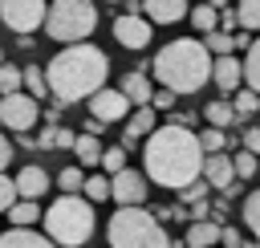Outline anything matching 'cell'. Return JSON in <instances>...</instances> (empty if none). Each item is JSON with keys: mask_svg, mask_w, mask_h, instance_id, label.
<instances>
[{"mask_svg": "<svg viewBox=\"0 0 260 248\" xmlns=\"http://www.w3.org/2000/svg\"><path fill=\"white\" fill-rule=\"evenodd\" d=\"M142 163H146V179H150V183L179 191L183 183H191V179L199 175V167H203V146H199L195 130H187L183 122L154 126V130L146 134Z\"/></svg>", "mask_w": 260, "mask_h": 248, "instance_id": "1", "label": "cell"}, {"mask_svg": "<svg viewBox=\"0 0 260 248\" xmlns=\"http://www.w3.org/2000/svg\"><path fill=\"white\" fill-rule=\"evenodd\" d=\"M106 77H110V57L98 45H85V41H69L45 65V85H49V98L57 106L89 98L98 85H106Z\"/></svg>", "mask_w": 260, "mask_h": 248, "instance_id": "2", "label": "cell"}, {"mask_svg": "<svg viewBox=\"0 0 260 248\" xmlns=\"http://www.w3.org/2000/svg\"><path fill=\"white\" fill-rule=\"evenodd\" d=\"M158 85L175 89V94H195L211 81V53L203 49V41H191V37H179L171 45H162L150 61Z\"/></svg>", "mask_w": 260, "mask_h": 248, "instance_id": "3", "label": "cell"}, {"mask_svg": "<svg viewBox=\"0 0 260 248\" xmlns=\"http://www.w3.org/2000/svg\"><path fill=\"white\" fill-rule=\"evenodd\" d=\"M41 224H45V236L61 248H77L93 236V207L81 191H61V199H53L45 211H41Z\"/></svg>", "mask_w": 260, "mask_h": 248, "instance_id": "4", "label": "cell"}, {"mask_svg": "<svg viewBox=\"0 0 260 248\" xmlns=\"http://www.w3.org/2000/svg\"><path fill=\"white\" fill-rule=\"evenodd\" d=\"M106 240L114 248H167L171 236L142 203H118V211L106 224Z\"/></svg>", "mask_w": 260, "mask_h": 248, "instance_id": "5", "label": "cell"}, {"mask_svg": "<svg viewBox=\"0 0 260 248\" xmlns=\"http://www.w3.org/2000/svg\"><path fill=\"white\" fill-rule=\"evenodd\" d=\"M41 24L61 45L85 41L93 33V24H98V8H93V0H53V4H45V20Z\"/></svg>", "mask_w": 260, "mask_h": 248, "instance_id": "6", "label": "cell"}, {"mask_svg": "<svg viewBox=\"0 0 260 248\" xmlns=\"http://www.w3.org/2000/svg\"><path fill=\"white\" fill-rule=\"evenodd\" d=\"M37 118H41V106L32 94H20V89L0 94V126L4 130H32Z\"/></svg>", "mask_w": 260, "mask_h": 248, "instance_id": "7", "label": "cell"}, {"mask_svg": "<svg viewBox=\"0 0 260 248\" xmlns=\"http://www.w3.org/2000/svg\"><path fill=\"white\" fill-rule=\"evenodd\" d=\"M0 20L12 33H32L45 20V0H0Z\"/></svg>", "mask_w": 260, "mask_h": 248, "instance_id": "8", "label": "cell"}, {"mask_svg": "<svg viewBox=\"0 0 260 248\" xmlns=\"http://www.w3.org/2000/svg\"><path fill=\"white\" fill-rule=\"evenodd\" d=\"M110 199H118V203H146V175L130 171V167H118L110 175Z\"/></svg>", "mask_w": 260, "mask_h": 248, "instance_id": "9", "label": "cell"}, {"mask_svg": "<svg viewBox=\"0 0 260 248\" xmlns=\"http://www.w3.org/2000/svg\"><path fill=\"white\" fill-rule=\"evenodd\" d=\"M89 114H93L98 122H118V118L130 114V102H126L122 89H106V85H98V89L89 94Z\"/></svg>", "mask_w": 260, "mask_h": 248, "instance_id": "10", "label": "cell"}, {"mask_svg": "<svg viewBox=\"0 0 260 248\" xmlns=\"http://www.w3.org/2000/svg\"><path fill=\"white\" fill-rule=\"evenodd\" d=\"M114 37H118V45H126V49H146L150 45V20H142V16H134V12H126V16H118L114 20Z\"/></svg>", "mask_w": 260, "mask_h": 248, "instance_id": "11", "label": "cell"}, {"mask_svg": "<svg viewBox=\"0 0 260 248\" xmlns=\"http://www.w3.org/2000/svg\"><path fill=\"white\" fill-rule=\"evenodd\" d=\"M199 175L207 179V187L223 191V187L236 179V171H232V154H228V150H207V154H203V167H199Z\"/></svg>", "mask_w": 260, "mask_h": 248, "instance_id": "12", "label": "cell"}, {"mask_svg": "<svg viewBox=\"0 0 260 248\" xmlns=\"http://www.w3.org/2000/svg\"><path fill=\"white\" fill-rule=\"evenodd\" d=\"M211 81H215L223 94H232L236 85H244L240 57H232V53H215V57H211Z\"/></svg>", "mask_w": 260, "mask_h": 248, "instance_id": "13", "label": "cell"}, {"mask_svg": "<svg viewBox=\"0 0 260 248\" xmlns=\"http://www.w3.org/2000/svg\"><path fill=\"white\" fill-rule=\"evenodd\" d=\"M53 240L45 232H32V224H12L4 236H0V248H49Z\"/></svg>", "mask_w": 260, "mask_h": 248, "instance_id": "14", "label": "cell"}, {"mask_svg": "<svg viewBox=\"0 0 260 248\" xmlns=\"http://www.w3.org/2000/svg\"><path fill=\"white\" fill-rule=\"evenodd\" d=\"M150 24H175L187 16V0H142Z\"/></svg>", "mask_w": 260, "mask_h": 248, "instance_id": "15", "label": "cell"}, {"mask_svg": "<svg viewBox=\"0 0 260 248\" xmlns=\"http://www.w3.org/2000/svg\"><path fill=\"white\" fill-rule=\"evenodd\" d=\"M12 183H16V195H24V199H41V195L49 191V175H45L37 163H28Z\"/></svg>", "mask_w": 260, "mask_h": 248, "instance_id": "16", "label": "cell"}, {"mask_svg": "<svg viewBox=\"0 0 260 248\" xmlns=\"http://www.w3.org/2000/svg\"><path fill=\"white\" fill-rule=\"evenodd\" d=\"M183 244H191V248L219 244V220H207V215L191 220V224H187V236H183Z\"/></svg>", "mask_w": 260, "mask_h": 248, "instance_id": "17", "label": "cell"}, {"mask_svg": "<svg viewBox=\"0 0 260 248\" xmlns=\"http://www.w3.org/2000/svg\"><path fill=\"white\" fill-rule=\"evenodd\" d=\"M154 130V106L146 102V106H138L134 114H130V122H126V130H122V138H126V146H134L138 138H146Z\"/></svg>", "mask_w": 260, "mask_h": 248, "instance_id": "18", "label": "cell"}, {"mask_svg": "<svg viewBox=\"0 0 260 248\" xmlns=\"http://www.w3.org/2000/svg\"><path fill=\"white\" fill-rule=\"evenodd\" d=\"M150 77H146V69H134V73H126L122 77V94H126V102L130 106H146L150 102Z\"/></svg>", "mask_w": 260, "mask_h": 248, "instance_id": "19", "label": "cell"}, {"mask_svg": "<svg viewBox=\"0 0 260 248\" xmlns=\"http://www.w3.org/2000/svg\"><path fill=\"white\" fill-rule=\"evenodd\" d=\"M240 73H244V85L260 94V41H248L244 61H240Z\"/></svg>", "mask_w": 260, "mask_h": 248, "instance_id": "20", "label": "cell"}, {"mask_svg": "<svg viewBox=\"0 0 260 248\" xmlns=\"http://www.w3.org/2000/svg\"><path fill=\"white\" fill-rule=\"evenodd\" d=\"M203 118H207L211 126H223V130L240 122V114L232 110V102H228V98H215V102H207V110H203Z\"/></svg>", "mask_w": 260, "mask_h": 248, "instance_id": "21", "label": "cell"}, {"mask_svg": "<svg viewBox=\"0 0 260 248\" xmlns=\"http://www.w3.org/2000/svg\"><path fill=\"white\" fill-rule=\"evenodd\" d=\"M4 211H8V220H12V224H37V220H41L37 199H24V195H16V199H12Z\"/></svg>", "mask_w": 260, "mask_h": 248, "instance_id": "22", "label": "cell"}, {"mask_svg": "<svg viewBox=\"0 0 260 248\" xmlns=\"http://www.w3.org/2000/svg\"><path fill=\"white\" fill-rule=\"evenodd\" d=\"M73 154H77L81 163H98V154H102V142H98V134H93V130H85V134H73Z\"/></svg>", "mask_w": 260, "mask_h": 248, "instance_id": "23", "label": "cell"}, {"mask_svg": "<svg viewBox=\"0 0 260 248\" xmlns=\"http://www.w3.org/2000/svg\"><path fill=\"white\" fill-rule=\"evenodd\" d=\"M228 102H232V110H236L240 118H252V114L260 110V94H256V89H248V85H244V89L236 85V98H228Z\"/></svg>", "mask_w": 260, "mask_h": 248, "instance_id": "24", "label": "cell"}, {"mask_svg": "<svg viewBox=\"0 0 260 248\" xmlns=\"http://www.w3.org/2000/svg\"><path fill=\"white\" fill-rule=\"evenodd\" d=\"M195 138H199L203 154H207V150H223V146H232V134H228L223 126H211V122H207V130H199Z\"/></svg>", "mask_w": 260, "mask_h": 248, "instance_id": "25", "label": "cell"}, {"mask_svg": "<svg viewBox=\"0 0 260 248\" xmlns=\"http://www.w3.org/2000/svg\"><path fill=\"white\" fill-rule=\"evenodd\" d=\"M81 195H85L89 203L110 199V179H106V175H85V179H81Z\"/></svg>", "mask_w": 260, "mask_h": 248, "instance_id": "26", "label": "cell"}, {"mask_svg": "<svg viewBox=\"0 0 260 248\" xmlns=\"http://www.w3.org/2000/svg\"><path fill=\"white\" fill-rule=\"evenodd\" d=\"M256 167H260V154H252L248 146L232 154V171H236V179H252V175H256Z\"/></svg>", "mask_w": 260, "mask_h": 248, "instance_id": "27", "label": "cell"}, {"mask_svg": "<svg viewBox=\"0 0 260 248\" xmlns=\"http://www.w3.org/2000/svg\"><path fill=\"white\" fill-rule=\"evenodd\" d=\"M236 24H244L248 33H260V0H240V8H236Z\"/></svg>", "mask_w": 260, "mask_h": 248, "instance_id": "28", "label": "cell"}, {"mask_svg": "<svg viewBox=\"0 0 260 248\" xmlns=\"http://www.w3.org/2000/svg\"><path fill=\"white\" fill-rule=\"evenodd\" d=\"M244 228L252 232V240L260 244V191H252L244 199Z\"/></svg>", "mask_w": 260, "mask_h": 248, "instance_id": "29", "label": "cell"}, {"mask_svg": "<svg viewBox=\"0 0 260 248\" xmlns=\"http://www.w3.org/2000/svg\"><path fill=\"white\" fill-rule=\"evenodd\" d=\"M203 49L215 57V53H232V33L228 28H207L203 33Z\"/></svg>", "mask_w": 260, "mask_h": 248, "instance_id": "30", "label": "cell"}, {"mask_svg": "<svg viewBox=\"0 0 260 248\" xmlns=\"http://www.w3.org/2000/svg\"><path fill=\"white\" fill-rule=\"evenodd\" d=\"M20 85H28L32 98H49V85H45V69H20Z\"/></svg>", "mask_w": 260, "mask_h": 248, "instance_id": "31", "label": "cell"}, {"mask_svg": "<svg viewBox=\"0 0 260 248\" xmlns=\"http://www.w3.org/2000/svg\"><path fill=\"white\" fill-rule=\"evenodd\" d=\"M215 12H219V8H211V4H195V12H191V28H199V33L219 28V24H215Z\"/></svg>", "mask_w": 260, "mask_h": 248, "instance_id": "32", "label": "cell"}, {"mask_svg": "<svg viewBox=\"0 0 260 248\" xmlns=\"http://www.w3.org/2000/svg\"><path fill=\"white\" fill-rule=\"evenodd\" d=\"M98 167H102L106 175H114L118 167H126V146H110V150H102V154H98Z\"/></svg>", "mask_w": 260, "mask_h": 248, "instance_id": "33", "label": "cell"}, {"mask_svg": "<svg viewBox=\"0 0 260 248\" xmlns=\"http://www.w3.org/2000/svg\"><path fill=\"white\" fill-rule=\"evenodd\" d=\"M81 167H61V175H57V187L61 191H81Z\"/></svg>", "mask_w": 260, "mask_h": 248, "instance_id": "34", "label": "cell"}, {"mask_svg": "<svg viewBox=\"0 0 260 248\" xmlns=\"http://www.w3.org/2000/svg\"><path fill=\"white\" fill-rule=\"evenodd\" d=\"M12 89H20V69L0 61V94H12Z\"/></svg>", "mask_w": 260, "mask_h": 248, "instance_id": "35", "label": "cell"}, {"mask_svg": "<svg viewBox=\"0 0 260 248\" xmlns=\"http://www.w3.org/2000/svg\"><path fill=\"white\" fill-rule=\"evenodd\" d=\"M175 102H179V94H175V89H167V85L150 89V106H154V110H171Z\"/></svg>", "mask_w": 260, "mask_h": 248, "instance_id": "36", "label": "cell"}, {"mask_svg": "<svg viewBox=\"0 0 260 248\" xmlns=\"http://www.w3.org/2000/svg\"><path fill=\"white\" fill-rule=\"evenodd\" d=\"M12 199H16V183H12V179H8L4 171H0V211H4V207H8Z\"/></svg>", "mask_w": 260, "mask_h": 248, "instance_id": "37", "label": "cell"}, {"mask_svg": "<svg viewBox=\"0 0 260 248\" xmlns=\"http://www.w3.org/2000/svg\"><path fill=\"white\" fill-rule=\"evenodd\" d=\"M240 240H244V236H240L236 228H223V224H219V244H228V248H236Z\"/></svg>", "mask_w": 260, "mask_h": 248, "instance_id": "38", "label": "cell"}, {"mask_svg": "<svg viewBox=\"0 0 260 248\" xmlns=\"http://www.w3.org/2000/svg\"><path fill=\"white\" fill-rule=\"evenodd\" d=\"M244 146H248L252 154H260V126H252V130H244Z\"/></svg>", "mask_w": 260, "mask_h": 248, "instance_id": "39", "label": "cell"}, {"mask_svg": "<svg viewBox=\"0 0 260 248\" xmlns=\"http://www.w3.org/2000/svg\"><path fill=\"white\" fill-rule=\"evenodd\" d=\"M53 146H73V130H61V126H53Z\"/></svg>", "mask_w": 260, "mask_h": 248, "instance_id": "40", "label": "cell"}, {"mask_svg": "<svg viewBox=\"0 0 260 248\" xmlns=\"http://www.w3.org/2000/svg\"><path fill=\"white\" fill-rule=\"evenodd\" d=\"M8 163H12V142H8V138H4V130H0V171H4Z\"/></svg>", "mask_w": 260, "mask_h": 248, "instance_id": "41", "label": "cell"}, {"mask_svg": "<svg viewBox=\"0 0 260 248\" xmlns=\"http://www.w3.org/2000/svg\"><path fill=\"white\" fill-rule=\"evenodd\" d=\"M248 41H252L248 33H232V49H248Z\"/></svg>", "mask_w": 260, "mask_h": 248, "instance_id": "42", "label": "cell"}, {"mask_svg": "<svg viewBox=\"0 0 260 248\" xmlns=\"http://www.w3.org/2000/svg\"><path fill=\"white\" fill-rule=\"evenodd\" d=\"M37 146H53V126H49V130H41V134H37Z\"/></svg>", "mask_w": 260, "mask_h": 248, "instance_id": "43", "label": "cell"}, {"mask_svg": "<svg viewBox=\"0 0 260 248\" xmlns=\"http://www.w3.org/2000/svg\"><path fill=\"white\" fill-rule=\"evenodd\" d=\"M207 4H211V8H223V4H228V0H207Z\"/></svg>", "mask_w": 260, "mask_h": 248, "instance_id": "44", "label": "cell"}, {"mask_svg": "<svg viewBox=\"0 0 260 248\" xmlns=\"http://www.w3.org/2000/svg\"><path fill=\"white\" fill-rule=\"evenodd\" d=\"M0 61H4V53H0Z\"/></svg>", "mask_w": 260, "mask_h": 248, "instance_id": "45", "label": "cell"}]
</instances>
